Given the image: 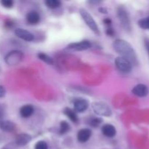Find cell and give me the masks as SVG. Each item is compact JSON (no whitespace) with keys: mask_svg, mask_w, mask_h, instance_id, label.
<instances>
[{"mask_svg":"<svg viewBox=\"0 0 149 149\" xmlns=\"http://www.w3.org/2000/svg\"><path fill=\"white\" fill-rule=\"evenodd\" d=\"M34 109L31 105H25L20 109V116L23 118H28L33 114Z\"/></svg>","mask_w":149,"mask_h":149,"instance_id":"5bb4252c","label":"cell"},{"mask_svg":"<svg viewBox=\"0 0 149 149\" xmlns=\"http://www.w3.org/2000/svg\"><path fill=\"white\" fill-rule=\"evenodd\" d=\"M132 92L135 95L138 96V97H145V96H146L148 95V89L147 87V86H146L145 84H139L132 89Z\"/></svg>","mask_w":149,"mask_h":149,"instance_id":"30bf717a","label":"cell"},{"mask_svg":"<svg viewBox=\"0 0 149 149\" xmlns=\"http://www.w3.org/2000/svg\"><path fill=\"white\" fill-rule=\"evenodd\" d=\"M38 58L40 60H42V61L46 63L49 64V65H52L54 63L53 59H52L51 57H49V55H47V54L42 53V52H40V53L38 54Z\"/></svg>","mask_w":149,"mask_h":149,"instance_id":"ac0fdd59","label":"cell"},{"mask_svg":"<svg viewBox=\"0 0 149 149\" xmlns=\"http://www.w3.org/2000/svg\"><path fill=\"white\" fill-rule=\"evenodd\" d=\"M102 132L105 136L108 137V138H113L116 135V128L113 125L107 124L102 127Z\"/></svg>","mask_w":149,"mask_h":149,"instance_id":"7c38bea8","label":"cell"},{"mask_svg":"<svg viewBox=\"0 0 149 149\" xmlns=\"http://www.w3.org/2000/svg\"><path fill=\"white\" fill-rule=\"evenodd\" d=\"M92 108L95 113L99 116H110L111 115V110L109 106L103 102H94L92 103Z\"/></svg>","mask_w":149,"mask_h":149,"instance_id":"3957f363","label":"cell"},{"mask_svg":"<svg viewBox=\"0 0 149 149\" xmlns=\"http://www.w3.org/2000/svg\"><path fill=\"white\" fill-rule=\"evenodd\" d=\"M138 25L140 27L143 29H149V17L146 18L141 19L138 21Z\"/></svg>","mask_w":149,"mask_h":149,"instance_id":"44dd1931","label":"cell"},{"mask_svg":"<svg viewBox=\"0 0 149 149\" xmlns=\"http://www.w3.org/2000/svg\"><path fill=\"white\" fill-rule=\"evenodd\" d=\"M74 106L76 111L82 113L88 108L89 102L84 98H78L74 100Z\"/></svg>","mask_w":149,"mask_h":149,"instance_id":"9c48e42d","label":"cell"},{"mask_svg":"<svg viewBox=\"0 0 149 149\" xmlns=\"http://www.w3.org/2000/svg\"><path fill=\"white\" fill-rule=\"evenodd\" d=\"M99 11H100L101 13H107V10H106L105 8H100L99 9Z\"/></svg>","mask_w":149,"mask_h":149,"instance_id":"4dcf8cb0","label":"cell"},{"mask_svg":"<svg viewBox=\"0 0 149 149\" xmlns=\"http://www.w3.org/2000/svg\"><path fill=\"white\" fill-rule=\"evenodd\" d=\"M15 35L17 37H19L21 39H23V40L26 41V42H31L34 39L33 35L31 32H29L27 30H25L23 29H20V28L16 29L15 30Z\"/></svg>","mask_w":149,"mask_h":149,"instance_id":"ba28073f","label":"cell"},{"mask_svg":"<svg viewBox=\"0 0 149 149\" xmlns=\"http://www.w3.org/2000/svg\"><path fill=\"white\" fill-rule=\"evenodd\" d=\"M115 65L116 68L120 71L123 73H129L132 70V64L128 60L122 58V57H118L115 60Z\"/></svg>","mask_w":149,"mask_h":149,"instance_id":"8992f818","label":"cell"},{"mask_svg":"<svg viewBox=\"0 0 149 149\" xmlns=\"http://www.w3.org/2000/svg\"><path fill=\"white\" fill-rule=\"evenodd\" d=\"M26 20L28 23L31 25H35L38 23L40 20V16L36 12L31 11L29 13L26 15Z\"/></svg>","mask_w":149,"mask_h":149,"instance_id":"9a60e30c","label":"cell"},{"mask_svg":"<svg viewBox=\"0 0 149 149\" xmlns=\"http://www.w3.org/2000/svg\"><path fill=\"white\" fill-rule=\"evenodd\" d=\"M92 132L89 129H82L79 130L77 134V139L80 143H85L91 137Z\"/></svg>","mask_w":149,"mask_h":149,"instance_id":"8fae6325","label":"cell"},{"mask_svg":"<svg viewBox=\"0 0 149 149\" xmlns=\"http://www.w3.org/2000/svg\"><path fill=\"white\" fill-rule=\"evenodd\" d=\"M45 4L49 8L55 9L61 6V2L60 1H58V0H47V1H45Z\"/></svg>","mask_w":149,"mask_h":149,"instance_id":"d6986e66","label":"cell"},{"mask_svg":"<svg viewBox=\"0 0 149 149\" xmlns=\"http://www.w3.org/2000/svg\"><path fill=\"white\" fill-rule=\"evenodd\" d=\"M23 54L18 50L11 51L4 58L6 63L9 65H17L23 61Z\"/></svg>","mask_w":149,"mask_h":149,"instance_id":"277c9868","label":"cell"},{"mask_svg":"<svg viewBox=\"0 0 149 149\" xmlns=\"http://www.w3.org/2000/svg\"><path fill=\"white\" fill-rule=\"evenodd\" d=\"M64 113L73 122H75L77 123L78 122V116H77V113L73 109H69V108H66V109L64 110Z\"/></svg>","mask_w":149,"mask_h":149,"instance_id":"e0dca14e","label":"cell"},{"mask_svg":"<svg viewBox=\"0 0 149 149\" xmlns=\"http://www.w3.org/2000/svg\"><path fill=\"white\" fill-rule=\"evenodd\" d=\"M13 25H14V23H13V20H7L4 22V26H5L7 29H11L13 26Z\"/></svg>","mask_w":149,"mask_h":149,"instance_id":"d4e9b609","label":"cell"},{"mask_svg":"<svg viewBox=\"0 0 149 149\" xmlns=\"http://www.w3.org/2000/svg\"><path fill=\"white\" fill-rule=\"evenodd\" d=\"M144 44H145L146 49L147 52H148V56H149V39H145V40H144Z\"/></svg>","mask_w":149,"mask_h":149,"instance_id":"4316f807","label":"cell"},{"mask_svg":"<svg viewBox=\"0 0 149 149\" xmlns=\"http://www.w3.org/2000/svg\"><path fill=\"white\" fill-rule=\"evenodd\" d=\"M70 126L65 121H63L61 122V126H60V134L64 135L68 131H69Z\"/></svg>","mask_w":149,"mask_h":149,"instance_id":"ffe728a7","label":"cell"},{"mask_svg":"<svg viewBox=\"0 0 149 149\" xmlns=\"http://www.w3.org/2000/svg\"><path fill=\"white\" fill-rule=\"evenodd\" d=\"M102 119L100 118H93L90 121V125L93 127H98L101 124Z\"/></svg>","mask_w":149,"mask_h":149,"instance_id":"7402d4cb","label":"cell"},{"mask_svg":"<svg viewBox=\"0 0 149 149\" xmlns=\"http://www.w3.org/2000/svg\"><path fill=\"white\" fill-rule=\"evenodd\" d=\"M0 128L5 132H12L15 128V125L10 121H2L0 123Z\"/></svg>","mask_w":149,"mask_h":149,"instance_id":"2e32d148","label":"cell"},{"mask_svg":"<svg viewBox=\"0 0 149 149\" xmlns=\"http://www.w3.org/2000/svg\"><path fill=\"white\" fill-rule=\"evenodd\" d=\"M79 13L81 14V17H82L83 20H84L86 24L87 25L89 28L94 32L95 34L100 35V30H99V28L97 26V25L96 24V22L95 21V20L93 19V16L88 13L86 10L84 9H81L79 10Z\"/></svg>","mask_w":149,"mask_h":149,"instance_id":"7a4b0ae2","label":"cell"},{"mask_svg":"<svg viewBox=\"0 0 149 149\" xmlns=\"http://www.w3.org/2000/svg\"><path fill=\"white\" fill-rule=\"evenodd\" d=\"M113 47L115 51L122 55L121 57L128 60L132 65H137L138 63L135 51L129 42L123 39H116L113 42Z\"/></svg>","mask_w":149,"mask_h":149,"instance_id":"6da1fadb","label":"cell"},{"mask_svg":"<svg viewBox=\"0 0 149 149\" xmlns=\"http://www.w3.org/2000/svg\"><path fill=\"white\" fill-rule=\"evenodd\" d=\"M90 47H91V43L87 40H84L82 42H75V43H71L67 46L68 49L76 51L85 50V49H89Z\"/></svg>","mask_w":149,"mask_h":149,"instance_id":"52a82bcc","label":"cell"},{"mask_svg":"<svg viewBox=\"0 0 149 149\" xmlns=\"http://www.w3.org/2000/svg\"><path fill=\"white\" fill-rule=\"evenodd\" d=\"M3 115H4V111H3V109H1V107L0 106V123L2 122Z\"/></svg>","mask_w":149,"mask_h":149,"instance_id":"f1b7e54d","label":"cell"},{"mask_svg":"<svg viewBox=\"0 0 149 149\" xmlns=\"http://www.w3.org/2000/svg\"><path fill=\"white\" fill-rule=\"evenodd\" d=\"M1 4L6 8H11L13 6V1L12 0H2L1 1Z\"/></svg>","mask_w":149,"mask_h":149,"instance_id":"cb8c5ba5","label":"cell"},{"mask_svg":"<svg viewBox=\"0 0 149 149\" xmlns=\"http://www.w3.org/2000/svg\"><path fill=\"white\" fill-rule=\"evenodd\" d=\"M31 140V136L26 133H21L16 138V143L19 146H25Z\"/></svg>","mask_w":149,"mask_h":149,"instance_id":"4fadbf2b","label":"cell"},{"mask_svg":"<svg viewBox=\"0 0 149 149\" xmlns=\"http://www.w3.org/2000/svg\"><path fill=\"white\" fill-rule=\"evenodd\" d=\"M6 94V90L3 86L0 85V97H4Z\"/></svg>","mask_w":149,"mask_h":149,"instance_id":"484cf974","label":"cell"},{"mask_svg":"<svg viewBox=\"0 0 149 149\" xmlns=\"http://www.w3.org/2000/svg\"><path fill=\"white\" fill-rule=\"evenodd\" d=\"M106 33H107V34L109 35V36H113V29H112L111 27L108 28L107 31H106Z\"/></svg>","mask_w":149,"mask_h":149,"instance_id":"83f0119b","label":"cell"},{"mask_svg":"<svg viewBox=\"0 0 149 149\" xmlns=\"http://www.w3.org/2000/svg\"><path fill=\"white\" fill-rule=\"evenodd\" d=\"M104 23H106V25L110 26L111 24V20L109 18H106L104 20Z\"/></svg>","mask_w":149,"mask_h":149,"instance_id":"f546056e","label":"cell"},{"mask_svg":"<svg viewBox=\"0 0 149 149\" xmlns=\"http://www.w3.org/2000/svg\"><path fill=\"white\" fill-rule=\"evenodd\" d=\"M118 16L122 23V26L126 30L130 31L131 29V24H130V16L128 15L127 11L125 10V7H119L118 9Z\"/></svg>","mask_w":149,"mask_h":149,"instance_id":"5b68a950","label":"cell"},{"mask_svg":"<svg viewBox=\"0 0 149 149\" xmlns=\"http://www.w3.org/2000/svg\"><path fill=\"white\" fill-rule=\"evenodd\" d=\"M35 149H48V146L45 141H39L35 146Z\"/></svg>","mask_w":149,"mask_h":149,"instance_id":"603a6c76","label":"cell"}]
</instances>
